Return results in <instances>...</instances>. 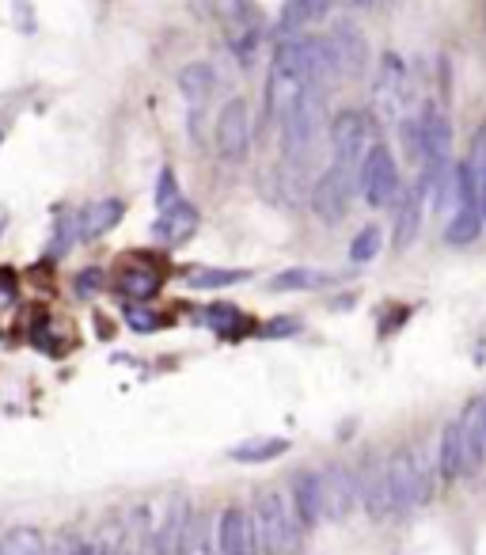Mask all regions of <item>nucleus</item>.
I'll return each mask as SVG.
<instances>
[{"mask_svg":"<svg viewBox=\"0 0 486 555\" xmlns=\"http://www.w3.org/2000/svg\"><path fill=\"white\" fill-rule=\"evenodd\" d=\"M251 278V270H232V267H190L183 274V282L190 289H225V286H240Z\"/></svg>","mask_w":486,"mask_h":555,"instance_id":"27","label":"nucleus"},{"mask_svg":"<svg viewBox=\"0 0 486 555\" xmlns=\"http://www.w3.org/2000/svg\"><path fill=\"white\" fill-rule=\"evenodd\" d=\"M213 145L225 164H243L247 153H251V107L243 96L225 99L221 115H217V126H213Z\"/></svg>","mask_w":486,"mask_h":555,"instance_id":"9","label":"nucleus"},{"mask_svg":"<svg viewBox=\"0 0 486 555\" xmlns=\"http://www.w3.org/2000/svg\"><path fill=\"white\" fill-rule=\"evenodd\" d=\"M456 426H460L464 457H468V476H475L486 460V400H471Z\"/></svg>","mask_w":486,"mask_h":555,"instance_id":"14","label":"nucleus"},{"mask_svg":"<svg viewBox=\"0 0 486 555\" xmlns=\"http://www.w3.org/2000/svg\"><path fill=\"white\" fill-rule=\"evenodd\" d=\"M300 324L297 320H270V324L262 327V339H285V335H297Z\"/></svg>","mask_w":486,"mask_h":555,"instance_id":"35","label":"nucleus"},{"mask_svg":"<svg viewBox=\"0 0 486 555\" xmlns=\"http://www.w3.org/2000/svg\"><path fill=\"white\" fill-rule=\"evenodd\" d=\"M281 453H289V441L285 438H251L236 445V449H228V457L236 460V464H266V460L281 457Z\"/></svg>","mask_w":486,"mask_h":555,"instance_id":"28","label":"nucleus"},{"mask_svg":"<svg viewBox=\"0 0 486 555\" xmlns=\"http://www.w3.org/2000/svg\"><path fill=\"white\" fill-rule=\"evenodd\" d=\"M331 8H335V0H285V8H281L278 16V39H285V35H304L308 27L327 20Z\"/></svg>","mask_w":486,"mask_h":555,"instance_id":"18","label":"nucleus"},{"mask_svg":"<svg viewBox=\"0 0 486 555\" xmlns=\"http://www.w3.org/2000/svg\"><path fill=\"white\" fill-rule=\"evenodd\" d=\"M4 225H8V221H4V210H0V232H4Z\"/></svg>","mask_w":486,"mask_h":555,"instance_id":"40","label":"nucleus"},{"mask_svg":"<svg viewBox=\"0 0 486 555\" xmlns=\"http://www.w3.org/2000/svg\"><path fill=\"white\" fill-rule=\"evenodd\" d=\"M380 244H384V232L376 229V225H365L354 236V244H350V263H373L376 255H380Z\"/></svg>","mask_w":486,"mask_h":555,"instance_id":"30","label":"nucleus"},{"mask_svg":"<svg viewBox=\"0 0 486 555\" xmlns=\"http://www.w3.org/2000/svg\"><path fill=\"white\" fill-rule=\"evenodd\" d=\"M160 270L145 267V263H133V267H122L118 270V282H114V289L126 297V301H152L156 293H160Z\"/></svg>","mask_w":486,"mask_h":555,"instance_id":"20","label":"nucleus"},{"mask_svg":"<svg viewBox=\"0 0 486 555\" xmlns=\"http://www.w3.org/2000/svg\"><path fill=\"white\" fill-rule=\"evenodd\" d=\"M346 8H354V12H369V8H380L384 0H342Z\"/></svg>","mask_w":486,"mask_h":555,"instance_id":"37","label":"nucleus"},{"mask_svg":"<svg viewBox=\"0 0 486 555\" xmlns=\"http://www.w3.org/2000/svg\"><path fill=\"white\" fill-rule=\"evenodd\" d=\"M357 502L365 506V514L376 517V521H384V517H392V498H388V476H384V464H365L361 472H357Z\"/></svg>","mask_w":486,"mask_h":555,"instance_id":"15","label":"nucleus"},{"mask_svg":"<svg viewBox=\"0 0 486 555\" xmlns=\"http://www.w3.org/2000/svg\"><path fill=\"white\" fill-rule=\"evenodd\" d=\"M198 221H202V213L179 198V202H171L168 210H160V217L152 221V236L160 244H168V248H179V244H187L190 236L198 232Z\"/></svg>","mask_w":486,"mask_h":555,"instance_id":"13","label":"nucleus"},{"mask_svg":"<svg viewBox=\"0 0 486 555\" xmlns=\"http://www.w3.org/2000/svg\"><path fill=\"white\" fill-rule=\"evenodd\" d=\"M319 491H323V517H331V521H342V517L354 510L357 502V479L350 468H327V472H319Z\"/></svg>","mask_w":486,"mask_h":555,"instance_id":"11","label":"nucleus"},{"mask_svg":"<svg viewBox=\"0 0 486 555\" xmlns=\"http://www.w3.org/2000/svg\"><path fill=\"white\" fill-rule=\"evenodd\" d=\"M255 540L262 555H285L297 544V521L285 514V498L278 491H262L255 502Z\"/></svg>","mask_w":486,"mask_h":555,"instance_id":"7","label":"nucleus"},{"mask_svg":"<svg viewBox=\"0 0 486 555\" xmlns=\"http://www.w3.org/2000/svg\"><path fill=\"white\" fill-rule=\"evenodd\" d=\"M217 548L221 555H259V540H255V521L247 510L232 506L221 514V525H217Z\"/></svg>","mask_w":486,"mask_h":555,"instance_id":"12","label":"nucleus"},{"mask_svg":"<svg viewBox=\"0 0 486 555\" xmlns=\"http://www.w3.org/2000/svg\"><path fill=\"white\" fill-rule=\"evenodd\" d=\"M281 160L289 168H308L319 153V141L327 130V107H323V92L319 88H304L297 96V103L281 115Z\"/></svg>","mask_w":486,"mask_h":555,"instance_id":"2","label":"nucleus"},{"mask_svg":"<svg viewBox=\"0 0 486 555\" xmlns=\"http://www.w3.org/2000/svg\"><path fill=\"white\" fill-rule=\"evenodd\" d=\"M194 4H198V8H217V12H221L225 0H194Z\"/></svg>","mask_w":486,"mask_h":555,"instance_id":"39","label":"nucleus"},{"mask_svg":"<svg viewBox=\"0 0 486 555\" xmlns=\"http://www.w3.org/2000/svg\"><path fill=\"white\" fill-rule=\"evenodd\" d=\"M357 191L361 198L373 206V210H392L395 198L403 194V179H399V168H395V156L388 145H380L373 141L369 145V153L361 156V164H357Z\"/></svg>","mask_w":486,"mask_h":555,"instance_id":"4","label":"nucleus"},{"mask_svg":"<svg viewBox=\"0 0 486 555\" xmlns=\"http://www.w3.org/2000/svg\"><path fill=\"white\" fill-rule=\"evenodd\" d=\"M202 320H206L217 335H225V339H240V331L247 327V320H243V312L236 305H209L206 312H202Z\"/></svg>","mask_w":486,"mask_h":555,"instance_id":"29","label":"nucleus"},{"mask_svg":"<svg viewBox=\"0 0 486 555\" xmlns=\"http://www.w3.org/2000/svg\"><path fill=\"white\" fill-rule=\"evenodd\" d=\"M0 141H4V130H0Z\"/></svg>","mask_w":486,"mask_h":555,"instance_id":"41","label":"nucleus"},{"mask_svg":"<svg viewBox=\"0 0 486 555\" xmlns=\"http://www.w3.org/2000/svg\"><path fill=\"white\" fill-rule=\"evenodd\" d=\"M327 39L335 46L342 77H361L365 61H369V46H365V39H361V31H357L354 23H335V31H331Z\"/></svg>","mask_w":486,"mask_h":555,"instance_id":"19","label":"nucleus"},{"mask_svg":"<svg viewBox=\"0 0 486 555\" xmlns=\"http://www.w3.org/2000/svg\"><path fill=\"white\" fill-rule=\"evenodd\" d=\"M411 99H414L411 73H407L403 58L388 50V54L380 58V65H376V80H373V103H376V111H380L384 118H392V122H399V118H407V107H411Z\"/></svg>","mask_w":486,"mask_h":555,"instance_id":"8","label":"nucleus"},{"mask_svg":"<svg viewBox=\"0 0 486 555\" xmlns=\"http://www.w3.org/2000/svg\"><path fill=\"white\" fill-rule=\"evenodd\" d=\"M73 555H99V552H95V544H76Z\"/></svg>","mask_w":486,"mask_h":555,"instance_id":"38","label":"nucleus"},{"mask_svg":"<svg viewBox=\"0 0 486 555\" xmlns=\"http://www.w3.org/2000/svg\"><path fill=\"white\" fill-rule=\"evenodd\" d=\"M175 555H213L209 521L202 514H187L183 533H179V540H175Z\"/></svg>","mask_w":486,"mask_h":555,"instance_id":"26","label":"nucleus"},{"mask_svg":"<svg viewBox=\"0 0 486 555\" xmlns=\"http://www.w3.org/2000/svg\"><path fill=\"white\" fill-rule=\"evenodd\" d=\"M126 324H130L137 335H149V331H160V327L168 324V320H164V316H156L152 308H145L141 301H137V305L126 308Z\"/></svg>","mask_w":486,"mask_h":555,"instance_id":"32","label":"nucleus"},{"mask_svg":"<svg viewBox=\"0 0 486 555\" xmlns=\"http://www.w3.org/2000/svg\"><path fill=\"white\" fill-rule=\"evenodd\" d=\"M126 213V202L122 198H99V202H88L84 210H76V229H80V240H99L122 221Z\"/></svg>","mask_w":486,"mask_h":555,"instance_id":"16","label":"nucleus"},{"mask_svg":"<svg viewBox=\"0 0 486 555\" xmlns=\"http://www.w3.org/2000/svg\"><path fill=\"white\" fill-rule=\"evenodd\" d=\"M376 141L373 130V115L357 111V107H346L338 111L331 122H327V145H331V160L342 164V168H354L361 164V156L369 153V145Z\"/></svg>","mask_w":486,"mask_h":555,"instance_id":"6","label":"nucleus"},{"mask_svg":"<svg viewBox=\"0 0 486 555\" xmlns=\"http://www.w3.org/2000/svg\"><path fill=\"white\" fill-rule=\"evenodd\" d=\"M274 69L285 73L289 80H297L300 88H319L327 92L331 84L342 80L338 69L335 46L327 35H285L274 42Z\"/></svg>","mask_w":486,"mask_h":555,"instance_id":"1","label":"nucleus"},{"mask_svg":"<svg viewBox=\"0 0 486 555\" xmlns=\"http://www.w3.org/2000/svg\"><path fill=\"white\" fill-rule=\"evenodd\" d=\"M137 555H168V552L160 548L156 533H145V536H141V544H137Z\"/></svg>","mask_w":486,"mask_h":555,"instance_id":"36","label":"nucleus"},{"mask_svg":"<svg viewBox=\"0 0 486 555\" xmlns=\"http://www.w3.org/2000/svg\"><path fill=\"white\" fill-rule=\"evenodd\" d=\"M437 464H441V479H449V483L468 476V457H464V441H460V426L456 422H449L445 434H441V457H437Z\"/></svg>","mask_w":486,"mask_h":555,"instance_id":"24","label":"nucleus"},{"mask_svg":"<svg viewBox=\"0 0 486 555\" xmlns=\"http://www.w3.org/2000/svg\"><path fill=\"white\" fill-rule=\"evenodd\" d=\"M293 502H297V525H304V529H316L319 521H323V491H319V472H304V476H297Z\"/></svg>","mask_w":486,"mask_h":555,"instance_id":"21","label":"nucleus"},{"mask_svg":"<svg viewBox=\"0 0 486 555\" xmlns=\"http://www.w3.org/2000/svg\"><path fill=\"white\" fill-rule=\"evenodd\" d=\"M433 179L418 172V183L395 198V221H392V248L407 251L422 232V217H426V194H430Z\"/></svg>","mask_w":486,"mask_h":555,"instance_id":"10","label":"nucleus"},{"mask_svg":"<svg viewBox=\"0 0 486 555\" xmlns=\"http://www.w3.org/2000/svg\"><path fill=\"white\" fill-rule=\"evenodd\" d=\"M152 198H156V206H160V210H168L171 202H179V198H183V194H179V179H175L171 168H160V179H156V194H152Z\"/></svg>","mask_w":486,"mask_h":555,"instance_id":"33","label":"nucleus"},{"mask_svg":"<svg viewBox=\"0 0 486 555\" xmlns=\"http://www.w3.org/2000/svg\"><path fill=\"white\" fill-rule=\"evenodd\" d=\"M354 191H357L354 168H342V164L331 160L316 175V183L308 187V206H312V213L323 225H338V221H346V213L354 206Z\"/></svg>","mask_w":486,"mask_h":555,"instance_id":"5","label":"nucleus"},{"mask_svg":"<svg viewBox=\"0 0 486 555\" xmlns=\"http://www.w3.org/2000/svg\"><path fill=\"white\" fill-rule=\"evenodd\" d=\"M331 282H338V278L335 274H327V270L293 267V270L274 274V278L266 282V289H270V293H300V289H323V286H331Z\"/></svg>","mask_w":486,"mask_h":555,"instance_id":"22","label":"nucleus"},{"mask_svg":"<svg viewBox=\"0 0 486 555\" xmlns=\"http://www.w3.org/2000/svg\"><path fill=\"white\" fill-rule=\"evenodd\" d=\"M175 84H179V92H183V99H187L190 107L202 111L209 99H213V92L221 88V77H217V69L209 61H190V65L179 69Z\"/></svg>","mask_w":486,"mask_h":555,"instance_id":"17","label":"nucleus"},{"mask_svg":"<svg viewBox=\"0 0 486 555\" xmlns=\"http://www.w3.org/2000/svg\"><path fill=\"white\" fill-rule=\"evenodd\" d=\"M103 286H107V274H103L99 267L80 270V274H76V282H73L76 297H95V293H99Z\"/></svg>","mask_w":486,"mask_h":555,"instance_id":"34","label":"nucleus"},{"mask_svg":"<svg viewBox=\"0 0 486 555\" xmlns=\"http://www.w3.org/2000/svg\"><path fill=\"white\" fill-rule=\"evenodd\" d=\"M483 232V213L479 206H460L456 213H449V225H445V244L449 248H468L479 240Z\"/></svg>","mask_w":486,"mask_h":555,"instance_id":"23","label":"nucleus"},{"mask_svg":"<svg viewBox=\"0 0 486 555\" xmlns=\"http://www.w3.org/2000/svg\"><path fill=\"white\" fill-rule=\"evenodd\" d=\"M76 240H80V229H76V213H61L54 221V236H50V255L61 259L65 251L73 248Z\"/></svg>","mask_w":486,"mask_h":555,"instance_id":"31","label":"nucleus"},{"mask_svg":"<svg viewBox=\"0 0 486 555\" xmlns=\"http://www.w3.org/2000/svg\"><path fill=\"white\" fill-rule=\"evenodd\" d=\"M0 555H54L35 525H16L0 536Z\"/></svg>","mask_w":486,"mask_h":555,"instance_id":"25","label":"nucleus"},{"mask_svg":"<svg viewBox=\"0 0 486 555\" xmlns=\"http://www.w3.org/2000/svg\"><path fill=\"white\" fill-rule=\"evenodd\" d=\"M388 476V498H392V514H407L414 506L433 498V476L430 464L422 460L418 449H403L384 464Z\"/></svg>","mask_w":486,"mask_h":555,"instance_id":"3","label":"nucleus"}]
</instances>
